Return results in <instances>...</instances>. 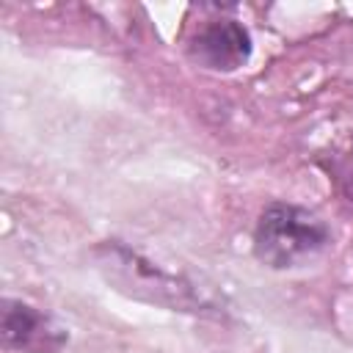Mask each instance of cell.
I'll return each mask as SVG.
<instances>
[{
	"label": "cell",
	"mask_w": 353,
	"mask_h": 353,
	"mask_svg": "<svg viewBox=\"0 0 353 353\" xmlns=\"http://www.w3.org/2000/svg\"><path fill=\"white\" fill-rule=\"evenodd\" d=\"M328 240L331 232L325 221H320L314 212L298 204L273 201L259 212L254 229V254L262 265L284 270L320 254Z\"/></svg>",
	"instance_id": "6da1fadb"
},
{
	"label": "cell",
	"mask_w": 353,
	"mask_h": 353,
	"mask_svg": "<svg viewBox=\"0 0 353 353\" xmlns=\"http://www.w3.org/2000/svg\"><path fill=\"white\" fill-rule=\"evenodd\" d=\"M105 262L110 265V270L116 273V281L121 284V290H127L135 298H143L149 303H160V306H171L179 312H201V298L196 295V290L185 281H179L176 276H168L165 270L154 268L152 262L141 259L135 251L119 245V243H108L105 245Z\"/></svg>",
	"instance_id": "7a4b0ae2"
},
{
	"label": "cell",
	"mask_w": 353,
	"mask_h": 353,
	"mask_svg": "<svg viewBox=\"0 0 353 353\" xmlns=\"http://www.w3.org/2000/svg\"><path fill=\"white\" fill-rule=\"evenodd\" d=\"M0 339L3 347L19 353H58L69 336L41 309L6 298L0 309Z\"/></svg>",
	"instance_id": "3957f363"
},
{
	"label": "cell",
	"mask_w": 353,
	"mask_h": 353,
	"mask_svg": "<svg viewBox=\"0 0 353 353\" xmlns=\"http://www.w3.org/2000/svg\"><path fill=\"white\" fill-rule=\"evenodd\" d=\"M188 52L204 69L234 72L251 55V33L234 19H212L190 36Z\"/></svg>",
	"instance_id": "277c9868"
}]
</instances>
